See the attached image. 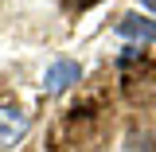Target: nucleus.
Listing matches in <instances>:
<instances>
[{"label":"nucleus","instance_id":"20e7f679","mask_svg":"<svg viewBox=\"0 0 156 152\" xmlns=\"http://www.w3.org/2000/svg\"><path fill=\"white\" fill-rule=\"evenodd\" d=\"M66 8H90V4H98V0H62Z\"/></svg>","mask_w":156,"mask_h":152},{"label":"nucleus","instance_id":"f03ea898","mask_svg":"<svg viewBox=\"0 0 156 152\" xmlns=\"http://www.w3.org/2000/svg\"><path fill=\"white\" fill-rule=\"evenodd\" d=\"M78 78H82V66L70 62V58H55L51 66H47V74H43V90L47 94H62V90H70Z\"/></svg>","mask_w":156,"mask_h":152},{"label":"nucleus","instance_id":"f257e3e1","mask_svg":"<svg viewBox=\"0 0 156 152\" xmlns=\"http://www.w3.org/2000/svg\"><path fill=\"white\" fill-rule=\"evenodd\" d=\"M27 129H31V117L23 113V109H16V105H0V152H12L27 136Z\"/></svg>","mask_w":156,"mask_h":152},{"label":"nucleus","instance_id":"7ed1b4c3","mask_svg":"<svg viewBox=\"0 0 156 152\" xmlns=\"http://www.w3.org/2000/svg\"><path fill=\"white\" fill-rule=\"evenodd\" d=\"M117 35L133 39V43H156V19H148V16H121L117 19Z\"/></svg>","mask_w":156,"mask_h":152},{"label":"nucleus","instance_id":"39448f33","mask_svg":"<svg viewBox=\"0 0 156 152\" xmlns=\"http://www.w3.org/2000/svg\"><path fill=\"white\" fill-rule=\"evenodd\" d=\"M136 4H144V8H156V0H136Z\"/></svg>","mask_w":156,"mask_h":152}]
</instances>
